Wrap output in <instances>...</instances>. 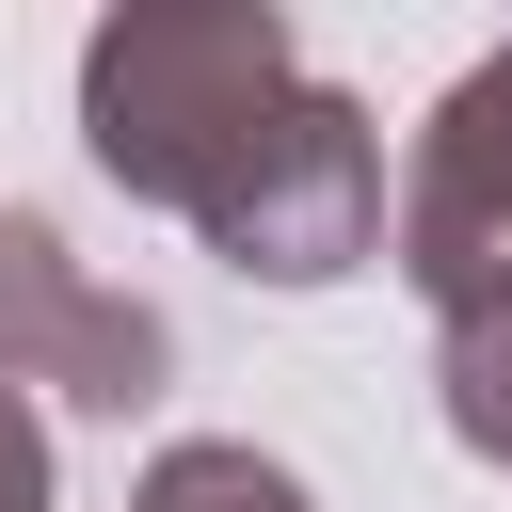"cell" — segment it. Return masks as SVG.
<instances>
[{
  "label": "cell",
  "instance_id": "obj_6",
  "mask_svg": "<svg viewBox=\"0 0 512 512\" xmlns=\"http://www.w3.org/2000/svg\"><path fill=\"white\" fill-rule=\"evenodd\" d=\"M432 400H448V432L480 464H512V288L464 304V320H432Z\"/></svg>",
  "mask_w": 512,
  "mask_h": 512
},
{
  "label": "cell",
  "instance_id": "obj_1",
  "mask_svg": "<svg viewBox=\"0 0 512 512\" xmlns=\"http://www.w3.org/2000/svg\"><path fill=\"white\" fill-rule=\"evenodd\" d=\"M288 80H304V48H288L272 0H128V16L80 32V144L128 208L192 224L224 192V160L272 128Z\"/></svg>",
  "mask_w": 512,
  "mask_h": 512
},
{
  "label": "cell",
  "instance_id": "obj_2",
  "mask_svg": "<svg viewBox=\"0 0 512 512\" xmlns=\"http://www.w3.org/2000/svg\"><path fill=\"white\" fill-rule=\"evenodd\" d=\"M192 240L240 272V288H352L384 256V128L336 96V80H288L272 128L224 160V192L192 208Z\"/></svg>",
  "mask_w": 512,
  "mask_h": 512
},
{
  "label": "cell",
  "instance_id": "obj_4",
  "mask_svg": "<svg viewBox=\"0 0 512 512\" xmlns=\"http://www.w3.org/2000/svg\"><path fill=\"white\" fill-rule=\"evenodd\" d=\"M384 256H400V288H416L432 320H464V304L512 288V48H480V64L432 96V128H416V160H400Z\"/></svg>",
  "mask_w": 512,
  "mask_h": 512
},
{
  "label": "cell",
  "instance_id": "obj_5",
  "mask_svg": "<svg viewBox=\"0 0 512 512\" xmlns=\"http://www.w3.org/2000/svg\"><path fill=\"white\" fill-rule=\"evenodd\" d=\"M128 512H320L272 448H240V432H176L144 480H128Z\"/></svg>",
  "mask_w": 512,
  "mask_h": 512
},
{
  "label": "cell",
  "instance_id": "obj_7",
  "mask_svg": "<svg viewBox=\"0 0 512 512\" xmlns=\"http://www.w3.org/2000/svg\"><path fill=\"white\" fill-rule=\"evenodd\" d=\"M0 512H48V416L0 384Z\"/></svg>",
  "mask_w": 512,
  "mask_h": 512
},
{
  "label": "cell",
  "instance_id": "obj_3",
  "mask_svg": "<svg viewBox=\"0 0 512 512\" xmlns=\"http://www.w3.org/2000/svg\"><path fill=\"white\" fill-rule=\"evenodd\" d=\"M0 384L64 400V416H144L176 384V320L112 272H80V240L48 208H0Z\"/></svg>",
  "mask_w": 512,
  "mask_h": 512
}]
</instances>
